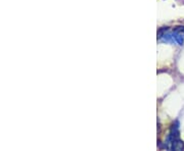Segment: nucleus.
<instances>
[{"instance_id": "nucleus-2", "label": "nucleus", "mask_w": 184, "mask_h": 151, "mask_svg": "<svg viewBox=\"0 0 184 151\" xmlns=\"http://www.w3.org/2000/svg\"><path fill=\"white\" fill-rule=\"evenodd\" d=\"M173 37L175 38V40L177 41V43H178L179 45H182V44H183L184 40H183V37H182L181 35H179V34H176V35H174Z\"/></svg>"}, {"instance_id": "nucleus-3", "label": "nucleus", "mask_w": 184, "mask_h": 151, "mask_svg": "<svg viewBox=\"0 0 184 151\" xmlns=\"http://www.w3.org/2000/svg\"><path fill=\"white\" fill-rule=\"evenodd\" d=\"M164 36L165 37H164L163 41H166V42H168V41H171L172 37H173V36H171V35H164Z\"/></svg>"}, {"instance_id": "nucleus-1", "label": "nucleus", "mask_w": 184, "mask_h": 151, "mask_svg": "<svg viewBox=\"0 0 184 151\" xmlns=\"http://www.w3.org/2000/svg\"><path fill=\"white\" fill-rule=\"evenodd\" d=\"M170 139L172 140V142H170V143H172V146H171L172 149H174V150H182L183 149L184 144H183V142L181 140H179L178 138H175V139L170 138Z\"/></svg>"}]
</instances>
